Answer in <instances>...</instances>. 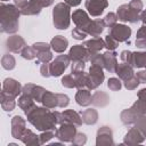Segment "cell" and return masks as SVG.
<instances>
[{
    "label": "cell",
    "mask_w": 146,
    "mask_h": 146,
    "mask_svg": "<svg viewBox=\"0 0 146 146\" xmlns=\"http://www.w3.org/2000/svg\"><path fill=\"white\" fill-rule=\"evenodd\" d=\"M27 121L36 128L39 131H47V130H56V125L58 124L57 117L55 112L50 111V108L42 106H35L29 113L25 114Z\"/></svg>",
    "instance_id": "cell-1"
},
{
    "label": "cell",
    "mask_w": 146,
    "mask_h": 146,
    "mask_svg": "<svg viewBox=\"0 0 146 146\" xmlns=\"http://www.w3.org/2000/svg\"><path fill=\"white\" fill-rule=\"evenodd\" d=\"M21 10L15 5H6L1 2L0 5V26L1 32L13 34L18 30V17Z\"/></svg>",
    "instance_id": "cell-2"
},
{
    "label": "cell",
    "mask_w": 146,
    "mask_h": 146,
    "mask_svg": "<svg viewBox=\"0 0 146 146\" xmlns=\"http://www.w3.org/2000/svg\"><path fill=\"white\" fill-rule=\"evenodd\" d=\"M143 10V1L141 0H131L129 3L121 5L117 10V19L121 22L137 23L140 19V14Z\"/></svg>",
    "instance_id": "cell-3"
},
{
    "label": "cell",
    "mask_w": 146,
    "mask_h": 146,
    "mask_svg": "<svg viewBox=\"0 0 146 146\" xmlns=\"http://www.w3.org/2000/svg\"><path fill=\"white\" fill-rule=\"evenodd\" d=\"M52 22L56 29L66 30L71 23V7L66 2H59L52 10Z\"/></svg>",
    "instance_id": "cell-4"
},
{
    "label": "cell",
    "mask_w": 146,
    "mask_h": 146,
    "mask_svg": "<svg viewBox=\"0 0 146 146\" xmlns=\"http://www.w3.org/2000/svg\"><path fill=\"white\" fill-rule=\"evenodd\" d=\"M105 75L103 73V67L98 65H91L88 72V83L87 88L89 90L97 89L104 81Z\"/></svg>",
    "instance_id": "cell-5"
},
{
    "label": "cell",
    "mask_w": 146,
    "mask_h": 146,
    "mask_svg": "<svg viewBox=\"0 0 146 146\" xmlns=\"http://www.w3.org/2000/svg\"><path fill=\"white\" fill-rule=\"evenodd\" d=\"M76 133V127L71 123H62L55 130V137L63 143H72Z\"/></svg>",
    "instance_id": "cell-6"
},
{
    "label": "cell",
    "mask_w": 146,
    "mask_h": 146,
    "mask_svg": "<svg viewBox=\"0 0 146 146\" xmlns=\"http://www.w3.org/2000/svg\"><path fill=\"white\" fill-rule=\"evenodd\" d=\"M108 34L116 39L119 42H128L131 36V29L124 24H114L113 26L108 27Z\"/></svg>",
    "instance_id": "cell-7"
},
{
    "label": "cell",
    "mask_w": 146,
    "mask_h": 146,
    "mask_svg": "<svg viewBox=\"0 0 146 146\" xmlns=\"http://www.w3.org/2000/svg\"><path fill=\"white\" fill-rule=\"evenodd\" d=\"M71 59L68 55H59L55 58L49 64V70H50V76H60L64 71L67 68Z\"/></svg>",
    "instance_id": "cell-8"
},
{
    "label": "cell",
    "mask_w": 146,
    "mask_h": 146,
    "mask_svg": "<svg viewBox=\"0 0 146 146\" xmlns=\"http://www.w3.org/2000/svg\"><path fill=\"white\" fill-rule=\"evenodd\" d=\"M90 52L89 50L83 46V44H74L70 51H68V57L71 62L74 60H82V62H88L90 59Z\"/></svg>",
    "instance_id": "cell-9"
},
{
    "label": "cell",
    "mask_w": 146,
    "mask_h": 146,
    "mask_svg": "<svg viewBox=\"0 0 146 146\" xmlns=\"http://www.w3.org/2000/svg\"><path fill=\"white\" fill-rule=\"evenodd\" d=\"M84 6L91 16L97 17L103 14L104 9L108 6V2L107 0H86Z\"/></svg>",
    "instance_id": "cell-10"
},
{
    "label": "cell",
    "mask_w": 146,
    "mask_h": 146,
    "mask_svg": "<svg viewBox=\"0 0 146 146\" xmlns=\"http://www.w3.org/2000/svg\"><path fill=\"white\" fill-rule=\"evenodd\" d=\"M96 145L102 146V145H114L113 140V131L110 127H100L97 131V137H96Z\"/></svg>",
    "instance_id": "cell-11"
},
{
    "label": "cell",
    "mask_w": 146,
    "mask_h": 146,
    "mask_svg": "<svg viewBox=\"0 0 146 146\" xmlns=\"http://www.w3.org/2000/svg\"><path fill=\"white\" fill-rule=\"evenodd\" d=\"M25 47H26L25 40L21 35H17V34L9 36L6 41V48L10 52H14V54H21Z\"/></svg>",
    "instance_id": "cell-12"
},
{
    "label": "cell",
    "mask_w": 146,
    "mask_h": 146,
    "mask_svg": "<svg viewBox=\"0 0 146 146\" xmlns=\"http://www.w3.org/2000/svg\"><path fill=\"white\" fill-rule=\"evenodd\" d=\"M23 90V87L21 86V83L18 81H16L15 79L11 78H7L3 80L2 83V91H5L6 94L13 96V97H17Z\"/></svg>",
    "instance_id": "cell-13"
},
{
    "label": "cell",
    "mask_w": 146,
    "mask_h": 146,
    "mask_svg": "<svg viewBox=\"0 0 146 146\" xmlns=\"http://www.w3.org/2000/svg\"><path fill=\"white\" fill-rule=\"evenodd\" d=\"M22 92L31 96L35 102L41 103L42 97H43V95L46 92V89L43 87H41V86H36V84H33V83H26L23 87Z\"/></svg>",
    "instance_id": "cell-14"
},
{
    "label": "cell",
    "mask_w": 146,
    "mask_h": 146,
    "mask_svg": "<svg viewBox=\"0 0 146 146\" xmlns=\"http://www.w3.org/2000/svg\"><path fill=\"white\" fill-rule=\"evenodd\" d=\"M24 131H25V120L19 115H15L11 119V136L16 139H21Z\"/></svg>",
    "instance_id": "cell-15"
},
{
    "label": "cell",
    "mask_w": 146,
    "mask_h": 146,
    "mask_svg": "<svg viewBox=\"0 0 146 146\" xmlns=\"http://www.w3.org/2000/svg\"><path fill=\"white\" fill-rule=\"evenodd\" d=\"M72 19H73L74 24L78 27H81L83 30H86L87 26L89 25V23L91 22V19L89 18V15L83 9H76V10H74L73 14H72Z\"/></svg>",
    "instance_id": "cell-16"
},
{
    "label": "cell",
    "mask_w": 146,
    "mask_h": 146,
    "mask_svg": "<svg viewBox=\"0 0 146 146\" xmlns=\"http://www.w3.org/2000/svg\"><path fill=\"white\" fill-rule=\"evenodd\" d=\"M145 140V136L136 128L132 127L130 128V130L127 132L124 139H123V144L127 145H135V144H140Z\"/></svg>",
    "instance_id": "cell-17"
},
{
    "label": "cell",
    "mask_w": 146,
    "mask_h": 146,
    "mask_svg": "<svg viewBox=\"0 0 146 146\" xmlns=\"http://www.w3.org/2000/svg\"><path fill=\"white\" fill-rule=\"evenodd\" d=\"M116 52L114 50H107L103 54L104 56V68L110 73H115L117 60H116Z\"/></svg>",
    "instance_id": "cell-18"
},
{
    "label": "cell",
    "mask_w": 146,
    "mask_h": 146,
    "mask_svg": "<svg viewBox=\"0 0 146 146\" xmlns=\"http://www.w3.org/2000/svg\"><path fill=\"white\" fill-rule=\"evenodd\" d=\"M82 44L89 50L90 55H94V54L99 52L103 48H105V40L102 39L100 36H96V38L84 41Z\"/></svg>",
    "instance_id": "cell-19"
},
{
    "label": "cell",
    "mask_w": 146,
    "mask_h": 146,
    "mask_svg": "<svg viewBox=\"0 0 146 146\" xmlns=\"http://www.w3.org/2000/svg\"><path fill=\"white\" fill-rule=\"evenodd\" d=\"M62 116H63L62 123H71V124H74L75 127L82 125L83 121L81 119V115L73 110H66V111L62 112Z\"/></svg>",
    "instance_id": "cell-20"
},
{
    "label": "cell",
    "mask_w": 146,
    "mask_h": 146,
    "mask_svg": "<svg viewBox=\"0 0 146 146\" xmlns=\"http://www.w3.org/2000/svg\"><path fill=\"white\" fill-rule=\"evenodd\" d=\"M115 73L117 74L119 79L123 80V81H127L129 80L130 78H132L135 75V72H133V67L127 63H120L117 64L116 66V70H115Z\"/></svg>",
    "instance_id": "cell-21"
},
{
    "label": "cell",
    "mask_w": 146,
    "mask_h": 146,
    "mask_svg": "<svg viewBox=\"0 0 146 146\" xmlns=\"http://www.w3.org/2000/svg\"><path fill=\"white\" fill-rule=\"evenodd\" d=\"M104 27H105V23L103 19H94L89 23V25L87 26L86 31L88 33V35H91L92 38H96V36H99L100 33L104 31Z\"/></svg>",
    "instance_id": "cell-22"
},
{
    "label": "cell",
    "mask_w": 146,
    "mask_h": 146,
    "mask_svg": "<svg viewBox=\"0 0 146 146\" xmlns=\"http://www.w3.org/2000/svg\"><path fill=\"white\" fill-rule=\"evenodd\" d=\"M50 46H51V49L55 52L62 54V52H64L66 50V48L68 46V40L63 35H56L55 38L51 39Z\"/></svg>",
    "instance_id": "cell-23"
},
{
    "label": "cell",
    "mask_w": 146,
    "mask_h": 146,
    "mask_svg": "<svg viewBox=\"0 0 146 146\" xmlns=\"http://www.w3.org/2000/svg\"><path fill=\"white\" fill-rule=\"evenodd\" d=\"M43 8V6L41 5V2L39 0H29L27 5L21 10L22 15H38L40 14L41 9Z\"/></svg>",
    "instance_id": "cell-24"
},
{
    "label": "cell",
    "mask_w": 146,
    "mask_h": 146,
    "mask_svg": "<svg viewBox=\"0 0 146 146\" xmlns=\"http://www.w3.org/2000/svg\"><path fill=\"white\" fill-rule=\"evenodd\" d=\"M91 94L88 88L79 89L75 95V102L80 106H89L91 104Z\"/></svg>",
    "instance_id": "cell-25"
},
{
    "label": "cell",
    "mask_w": 146,
    "mask_h": 146,
    "mask_svg": "<svg viewBox=\"0 0 146 146\" xmlns=\"http://www.w3.org/2000/svg\"><path fill=\"white\" fill-rule=\"evenodd\" d=\"M110 96L105 92V91H95L92 97H91V104L95 105V106H98V107H105L106 105H108L110 103Z\"/></svg>",
    "instance_id": "cell-26"
},
{
    "label": "cell",
    "mask_w": 146,
    "mask_h": 146,
    "mask_svg": "<svg viewBox=\"0 0 146 146\" xmlns=\"http://www.w3.org/2000/svg\"><path fill=\"white\" fill-rule=\"evenodd\" d=\"M34 102H35V100H34L31 96H29V95L22 92V95H21L19 98H18V106H19V108L23 110V112L26 114V113H29L32 108H34V107L36 106Z\"/></svg>",
    "instance_id": "cell-27"
},
{
    "label": "cell",
    "mask_w": 146,
    "mask_h": 146,
    "mask_svg": "<svg viewBox=\"0 0 146 146\" xmlns=\"http://www.w3.org/2000/svg\"><path fill=\"white\" fill-rule=\"evenodd\" d=\"M140 115H138L131 107L124 110L121 112V115H120V119L122 121V123L124 125H131V124H135V122L137 121V119L139 117Z\"/></svg>",
    "instance_id": "cell-28"
},
{
    "label": "cell",
    "mask_w": 146,
    "mask_h": 146,
    "mask_svg": "<svg viewBox=\"0 0 146 146\" xmlns=\"http://www.w3.org/2000/svg\"><path fill=\"white\" fill-rule=\"evenodd\" d=\"M41 104L48 108H55V107H58V97H57V94H54L49 90H46L43 97H42V100H41Z\"/></svg>",
    "instance_id": "cell-29"
},
{
    "label": "cell",
    "mask_w": 146,
    "mask_h": 146,
    "mask_svg": "<svg viewBox=\"0 0 146 146\" xmlns=\"http://www.w3.org/2000/svg\"><path fill=\"white\" fill-rule=\"evenodd\" d=\"M0 103H1V107L3 111L6 112H11L15 106H16V103H15V97L6 94L5 91H1V95H0Z\"/></svg>",
    "instance_id": "cell-30"
},
{
    "label": "cell",
    "mask_w": 146,
    "mask_h": 146,
    "mask_svg": "<svg viewBox=\"0 0 146 146\" xmlns=\"http://www.w3.org/2000/svg\"><path fill=\"white\" fill-rule=\"evenodd\" d=\"M81 115V119L83 121V123L88 124V125H92L97 122L98 120V113L96 110L94 108H88V110H84L80 113Z\"/></svg>",
    "instance_id": "cell-31"
},
{
    "label": "cell",
    "mask_w": 146,
    "mask_h": 146,
    "mask_svg": "<svg viewBox=\"0 0 146 146\" xmlns=\"http://www.w3.org/2000/svg\"><path fill=\"white\" fill-rule=\"evenodd\" d=\"M21 140L25 144V145H41L40 143V137L36 136L35 133H33L30 129H25Z\"/></svg>",
    "instance_id": "cell-32"
},
{
    "label": "cell",
    "mask_w": 146,
    "mask_h": 146,
    "mask_svg": "<svg viewBox=\"0 0 146 146\" xmlns=\"http://www.w3.org/2000/svg\"><path fill=\"white\" fill-rule=\"evenodd\" d=\"M132 67H146V51L132 52Z\"/></svg>",
    "instance_id": "cell-33"
},
{
    "label": "cell",
    "mask_w": 146,
    "mask_h": 146,
    "mask_svg": "<svg viewBox=\"0 0 146 146\" xmlns=\"http://www.w3.org/2000/svg\"><path fill=\"white\" fill-rule=\"evenodd\" d=\"M1 65H2V67H3L5 70L10 71V70H13V68L15 67L16 60H15V58H14L13 55L6 54V55H3L2 58H1Z\"/></svg>",
    "instance_id": "cell-34"
},
{
    "label": "cell",
    "mask_w": 146,
    "mask_h": 146,
    "mask_svg": "<svg viewBox=\"0 0 146 146\" xmlns=\"http://www.w3.org/2000/svg\"><path fill=\"white\" fill-rule=\"evenodd\" d=\"M38 60H36V65L40 64V63H49L51 59H52V52L50 49H47V50H42V51H39L38 52V56H36Z\"/></svg>",
    "instance_id": "cell-35"
},
{
    "label": "cell",
    "mask_w": 146,
    "mask_h": 146,
    "mask_svg": "<svg viewBox=\"0 0 146 146\" xmlns=\"http://www.w3.org/2000/svg\"><path fill=\"white\" fill-rule=\"evenodd\" d=\"M75 78V83H76V87L78 89H83V88H87V83H88V73H84L81 72L76 75H74Z\"/></svg>",
    "instance_id": "cell-36"
},
{
    "label": "cell",
    "mask_w": 146,
    "mask_h": 146,
    "mask_svg": "<svg viewBox=\"0 0 146 146\" xmlns=\"http://www.w3.org/2000/svg\"><path fill=\"white\" fill-rule=\"evenodd\" d=\"M21 56L24 58V59H27V60H31V59H34L36 56H38V52L36 50L33 48V47H25L22 52H21Z\"/></svg>",
    "instance_id": "cell-37"
},
{
    "label": "cell",
    "mask_w": 146,
    "mask_h": 146,
    "mask_svg": "<svg viewBox=\"0 0 146 146\" xmlns=\"http://www.w3.org/2000/svg\"><path fill=\"white\" fill-rule=\"evenodd\" d=\"M84 67H86V63L84 62H82V60H74L71 64V73L73 75H76V74L83 72Z\"/></svg>",
    "instance_id": "cell-38"
},
{
    "label": "cell",
    "mask_w": 146,
    "mask_h": 146,
    "mask_svg": "<svg viewBox=\"0 0 146 146\" xmlns=\"http://www.w3.org/2000/svg\"><path fill=\"white\" fill-rule=\"evenodd\" d=\"M62 82V86L65 87V88H75L76 87V83H75V78L73 74H67V75H64L60 80Z\"/></svg>",
    "instance_id": "cell-39"
},
{
    "label": "cell",
    "mask_w": 146,
    "mask_h": 146,
    "mask_svg": "<svg viewBox=\"0 0 146 146\" xmlns=\"http://www.w3.org/2000/svg\"><path fill=\"white\" fill-rule=\"evenodd\" d=\"M104 40H105V48H107V50H115L119 47L120 42L110 34H107Z\"/></svg>",
    "instance_id": "cell-40"
},
{
    "label": "cell",
    "mask_w": 146,
    "mask_h": 146,
    "mask_svg": "<svg viewBox=\"0 0 146 146\" xmlns=\"http://www.w3.org/2000/svg\"><path fill=\"white\" fill-rule=\"evenodd\" d=\"M107 87L110 90H113V91H117L122 88V82H121V79L119 78H110L108 81H107Z\"/></svg>",
    "instance_id": "cell-41"
},
{
    "label": "cell",
    "mask_w": 146,
    "mask_h": 146,
    "mask_svg": "<svg viewBox=\"0 0 146 146\" xmlns=\"http://www.w3.org/2000/svg\"><path fill=\"white\" fill-rule=\"evenodd\" d=\"M135 127L146 137V114L145 115H140L137 121L135 122Z\"/></svg>",
    "instance_id": "cell-42"
},
{
    "label": "cell",
    "mask_w": 146,
    "mask_h": 146,
    "mask_svg": "<svg viewBox=\"0 0 146 146\" xmlns=\"http://www.w3.org/2000/svg\"><path fill=\"white\" fill-rule=\"evenodd\" d=\"M123 82H124V87H125V89H128V90H135V89L138 87V84L140 83L139 80H138V78L136 76V74H135L132 78H130L129 80L123 81Z\"/></svg>",
    "instance_id": "cell-43"
},
{
    "label": "cell",
    "mask_w": 146,
    "mask_h": 146,
    "mask_svg": "<svg viewBox=\"0 0 146 146\" xmlns=\"http://www.w3.org/2000/svg\"><path fill=\"white\" fill-rule=\"evenodd\" d=\"M87 35H88L87 31L83 30V29H81V27H78V26L74 27L73 31H72V36L75 40H83V39H86Z\"/></svg>",
    "instance_id": "cell-44"
},
{
    "label": "cell",
    "mask_w": 146,
    "mask_h": 146,
    "mask_svg": "<svg viewBox=\"0 0 146 146\" xmlns=\"http://www.w3.org/2000/svg\"><path fill=\"white\" fill-rule=\"evenodd\" d=\"M103 21H104V23H105V26L111 27V26H113L114 24H116V22H117V15H116L115 13H108V14L105 16V18H104Z\"/></svg>",
    "instance_id": "cell-45"
},
{
    "label": "cell",
    "mask_w": 146,
    "mask_h": 146,
    "mask_svg": "<svg viewBox=\"0 0 146 146\" xmlns=\"http://www.w3.org/2000/svg\"><path fill=\"white\" fill-rule=\"evenodd\" d=\"M89 60H90L91 65H98V66L104 67V56H103V55H100L99 52L91 55Z\"/></svg>",
    "instance_id": "cell-46"
},
{
    "label": "cell",
    "mask_w": 146,
    "mask_h": 146,
    "mask_svg": "<svg viewBox=\"0 0 146 146\" xmlns=\"http://www.w3.org/2000/svg\"><path fill=\"white\" fill-rule=\"evenodd\" d=\"M54 130H47V131H42V133L39 136L40 137V143H41V145L42 144H46V143H48L51 138H54L55 137V133L52 132Z\"/></svg>",
    "instance_id": "cell-47"
},
{
    "label": "cell",
    "mask_w": 146,
    "mask_h": 146,
    "mask_svg": "<svg viewBox=\"0 0 146 146\" xmlns=\"http://www.w3.org/2000/svg\"><path fill=\"white\" fill-rule=\"evenodd\" d=\"M120 58L123 63H127L129 65L132 66V51H129V50H123L120 55Z\"/></svg>",
    "instance_id": "cell-48"
},
{
    "label": "cell",
    "mask_w": 146,
    "mask_h": 146,
    "mask_svg": "<svg viewBox=\"0 0 146 146\" xmlns=\"http://www.w3.org/2000/svg\"><path fill=\"white\" fill-rule=\"evenodd\" d=\"M87 143V136L86 133H82V132H78L72 141L73 145H84Z\"/></svg>",
    "instance_id": "cell-49"
},
{
    "label": "cell",
    "mask_w": 146,
    "mask_h": 146,
    "mask_svg": "<svg viewBox=\"0 0 146 146\" xmlns=\"http://www.w3.org/2000/svg\"><path fill=\"white\" fill-rule=\"evenodd\" d=\"M58 97V107H66L70 104V98L65 94H57Z\"/></svg>",
    "instance_id": "cell-50"
},
{
    "label": "cell",
    "mask_w": 146,
    "mask_h": 146,
    "mask_svg": "<svg viewBox=\"0 0 146 146\" xmlns=\"http://www.w3.org/2000/svg\"><path fill=\"white\" fill-rule=\"evenodd\" d=\"M40 73L43 78H49L50 76V70H49V63H43L40 67Z\"/></svg>",
    "instance_id": "cell-51"
},
{
    "label": "cell",
    "mask_w": 146,
    "mask_h": 146,
    "mask_svg": "<svg viewBox=\"0 0 146 146\" xmlns=\"http://www.w3.org/2000/svg\"><path fill=\"white\" fill-rule=\"evenodd\" d=\"M136 39H146V25L145 24H143L137 31Z\"/></svg>",
    "instance_id": "cell-52"
},
{
    "label": "cell",
    "mask_w": 146,
    "mask_h": 146,
    "mask_svg": "<svg viewBox=\"0 0 146 146\" xmlns=\"http://www.w3.org/2000/svg\"><path fill=\"white\" fill-rule=\"evenodd\" d=\"M136 76L138 78L140 83H146V70L145 71H139L136 73Z\"/></svg>",
    "instance_id": "cell-53"
},
{
    "label": "cell",
    "mask_w": 146,
    "mask_h": 146,
    "mask_svg": "<svg viewBox=\"0 0 146 146\" xmlns=\"http://www.w3.org/2000/svg\"><path fill=\"white\" fill-rule=\"evenodd\" d=\"M27 2H29V0H14V5H15L19 10H22V9L27 5Z\"/></svg>",
    "instance_id": "cell-54"
},
{
    "label": "cell",
    "mask_w": 146,
    "mask_h": 146,
    "mask_svg": "<svg viewBox=\"0 0 146 146\" xmlns=\"http://www.w3.org/2000/svg\"><path fill=\"white\" fill-rule=\"evenodd\" d=\"M82 0H64V2H66L70 7H76L81 3Z\"/></svg>",
    "instance_id": "cell-55"
},
{
    "label": "cell",
    "mask_w": 146,
    "mask_h": 146,
    "mask_svg": "<svg viewBox=\"0 0 146 146\" xmlns=\"http://www.w3.org/2000/svg\"><path fill=\"white\" fill-rule=\"evenodd\" d=\"M137 96H138V98H139V99H141V100L146 102V88H143V89H140V90L138 91Z\"/></svg>",
    "instance_id": "cell-56"
},
{
    "label": "cell",
    "mask_w": 146,
    "mask_h": 146,
    "mask_svg": "<svg viewBox=\"0 0 146 146\" xmlns=\"http://www.w3.org/2000/svg\"><path fill=\"white\" fill-rule=\"evenodd\" d=\"M136 46L138 48H146V39H136Z\"/></svg>",
    "instance_id": "cell-57"
},
{
    "label": "cell",
    "mask_w": 146,
    "mask_h": 146,
    "mask_svg": "<svg viewBox=\"0 0 146 146\" xmlns=\"http://www.w3.org/2000/svg\"><path fill=\"white\" fill-rule=\"evenodd\" d=\"M39 1L41 2V5H42L43 7H49L50 5L54 3V0H39Z\"/></svg>",
    "instance_id": "cell-58"
},
{
    "label": "cell",
    "mask_w": 146,
    "mask_h": 146,
    "mask_svg": "<svg viewBox=\"0 0 146 146\" xmlns=\"http://www.w3.org/2000/svg\"><path fill=\"white\" fill-rule=\"evenodd\" d=\"M140 21L143 22V24L146 25V9L144 11H141V14H140Z\"/></svg>",
    "instance_id": "cell-59"
},
{
    "label": "cell",
    "mask_w": 146,
    "mask_h": 146,
    "mask_svg": "<svg viewBox=\"0 0 146 146\" xmlns=\"http://www.w3.org/2000/svg\"><path fill=\"white\" fill-rule=\"evenodd\" d=\"M1 1H2V2H3V1H7V0H1Z\"/></svg>",
    "instance_id": "cell-60"
}]
</instances>
